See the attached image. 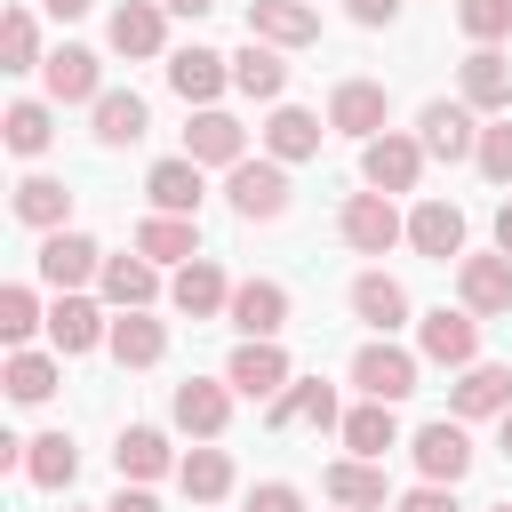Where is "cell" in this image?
Returning <instances> with one entry per match:
<instances>
[{"label": "cell", "instance_id": "603a6c76", "mask_svg": "<svg viewBox=\"0 0 512 512\" xmlns=\"http://www.w3.org/2000/svg\"><path fill=\"white\" fill-rule=\"evenodd\" d=\"M144 192H152V208L160 216H200V160H160L152 176H144Z\"/></svg>", "mask_w": 512, "mask_h": 512}, {"label": "cell", "instance_id": "bcb514c9", "mask_svg": "<svg viewBox=\"0 0 512 512\" xmlns=\"http://www.w3.org/2000/svg\"><path fill=\"white\" fill-rule=\"evenodd\" d=\"M400 512H456V496H448L440 480H424V488H408V496H400Z\"/></svg>", "mask_w": 512, "mask_h": 512}, {"label": "cell", "instance_id": "5b68a950", "mask_svg": "<svg viewBox=\"0 0 512 512\" xmlns=\"http://www.w3.org/2000/svg\"><path fill=\"white\" fill-rule=\"evenodd\" d=\"M408 456H416V472H424V480H440V488H456V480L472 472V440H464V424H456V416L424 424V432L408 440Z\"/></svg>", "mask_w": 512, "mask_h": 512}, {"label": "cell", "instance_id": "f6af8a7d", "mask_svg": "<svg viewBox=\"0 0 512 512\" xmlns=\"http://www.w3.org/2000/svg\"><path fill=\"white\" fill-rule=\"evenodd\" d=\"M248 512H304V496H296L288 480H264V488L248 496Z\"/></svg>", "mask_w": 512, "mask_h": 512}, {"label": "cell", "instance_id": "60d3db41", "mask_svg": "<svg viewBox=\"0 0 512 512\" xmlns=\"http://www.w3.org/2000/svg\"><path fill=\"white\" fill-rule=\"evenodd\" d=\"M32 64H40V32H32L24 8H8V24H0V72H32Z\"/></svg>", "mask_w": 512, "mask_h": 512}, {"label": "cell", "instance_id": "4dcf8cb0", "mask_svg": "<svg viewBox=\"0 0 512 512\" xmlns=\"http://www.w3.org/2000/svg\"><path fill=\"white\" fill-rule=\"evenodd\" d=\"M320 488H328L344 512H376V504H384V464L344 456V464H328V472H320Z\"/></svg>", "mask_w": 512, "mask_h": 512}, {"label": "cell", "instance_id": "4fadbf2b", "mask_svg": "<svg viewBox=\"0 0 512 512\" xmlns=\"http://www.w3.org/2000/svg\"><path fill=\"white\" fill-rule=\"evenodd\" d=\"M224 80H232V56H216V48H176V56H168V88H176L184 104H200V112L224 96Z\"/></svg>", "mask_w": 512, "mask_h": 512}, {"label": "cell", "instance_id": "ffe728a7", "mask_svg": "<svg viewBox=\"0 0 512 512\" xmlns=\"http://www.w3.org/2000/svg\"><path fill=\"white\" fill-rule=\"evenodd\" d=\"M160 40H168V8L160 0H120L112 8V48L120 56H160Z\"/></svg>", "mask_w": 512, "mask_h": 512}, {"label": "cell", "instance_id": "f35d334b", "mask_svg": "<svg viewBox=\"0 0 512 512\" xmlns=\"http://www.w3.org/2000/svg\"><path fill=\"white\" fill-rule=\"evenodd\" d=\"M0 128H8V152H24V160H32V152H48V136H56V120H48V104H32V96H16Z\"/></svg>", "mask_w": 512, "mask_h": 512}, {"label": "cell", "instance_id": "83f0119b", "mask_svg": "<svg viewBox=\"0 0 512 512\" xmlns=\"http://www.w3.org/2000/svg\"><path fill=\"white\" fill-rule=\"evenodd\" d=\"M104 296L120 304V312H144L152 296H160V272H152V256H104Z\"/></svg>", "mask_w": 512, "mask_h": 512}, {"label": "cell", "instance_id": "db71d44e", "mask_svg": "<svg viewBox=\"0 0 512 512\" xmlns=\"http://www.w3.org/2000/svg\"><path fill=\"white\" fill-rule=\"evenodd\" d=\"M488 512H512V504H488Z\"/></svg>", "mask_w": 512, "mask_h": 512}, {"label": "cell", "instance_id": "8d00e7d4", "mask_svg": "<svg viewBox=\"0 0 512 512\" xmlns=\"http://www.w3.org/2000/svg\"><path fill=\"white\" fill-rule=\"evenodd\" d=\"M24 472H32L40 488H72V472H80V448H72V432H40V440L24 448Z\"/></svg>", "mask_w": 512, "mask_h": 512}, {"label": "cell", "instance_id": "ee69618b", "mask_svg": "<svg viewBox=\"0 0 512 512\" xmlns=\"http://www.w3.org/2000/svg\"><path fill=\"white\" fill-rule=\"evenodd\" d=\"M480 176L488 184H512V120L504 128H480Z\"/></svg>", "mask_w": 512, "mask_h": 512}, {"label": "cell", "instance_id": "f907efd6", "mask_svg": "<svg viewBox=\"0 0 512 512\" xmlns=\"http://www.w3.org/2000/svg\"><path fill=\"white\" fill-rule=\"evenodd\" d=\"M496 256H512V200L496 208Z\"/></svg>", "mask_w": 512, "mask_h": 512}, {"label": "cell", "instance_id": "52a82bcc", "mask_svg": "<svg viewBox=\"0 0 512 512\" xmlns=\"http://www.w3.org/2000/svg\"><path fill=\"white\" fill-rule=\"evenodd\" d=\"M224 312H232V328H240L248 344H272V336L288 328V288H280V280H240Z\"/></svg>", "mask_w": 512, "mask_h": 512}, {"label": "cell", "instance_id": "7bdbcfd3", "mask_svg": "<svg viewBox=\"0 0 512 512\" xmlns=\"http://www.w3.org/2000/svg\"><path fill=\"white\" fill-rule=\"evenodd\" d=\"M32 328H40V296H32L24 280H16V288H0V336H8V344H24Z\"/></svg>", "mask_w": 512, "mask_h": 512}, {"label": "cell", "instance_id": "74e56055", "mask_svg": "<svg viewBox=\"0 0 512 512\" xmlns=\"http://www.w3.org/2000/svg\"><path fill=\"white\" fill-rule=\"evenodd\" d=\"M176 480H184L192 504H216V496L232 488V456H224V448H192V456L176 464Z\"/></svg>", "mask_w": 512, "mask_h": 512}, {"label": "cell", "instance_id": "8992f818", "mask_svg": "<svg viewBox=\"0 0 512 512\" xmlns=\"http://www.w3.org/2000/svg\"><path fill=\"white\" fill-rule=\"evenodd\" d=\"M184 160H200V168H240V160H248V128L208 104V112H192V128H184Z\"/></svg>", "mask_w": 512, "mask_h": 512}, {"label": "cell", "instance_id": "816d5d0a", "mask_svg": "<svg viewBox=\"0 0 512 512\" xmlns=\"http://www.w3.org/2000/svg\"><path fill=\"white\" fill-rule=\"evenodd\" d=\"M160 8H168V16H208L216 0H160Z\"/></svg>", "mask_w": 512, "mask_h": 512}, {"label": "cell", "instance_id": "f546056e", "mask_svg": "<svg viewBox=\"0 0 512 512\" xmlns=\"http://www.w3.org/2000/svg\"><path fill=\"white\" fill-rule=\"evenodd\" d=\"M104 344H112V360H120V368H152V360L168 352V328H160L152 312H120Z\"/></svg>", "mask_w": 512, "mask_h": 512}, {"label": "cell", "instance_id": "681fc988", "mask_svg": "<svg viewBox=\"0 0 512 512\" xmlns=\"http://www.w3.org/2000/svg\"><path fill=\"white\" fill-rule=\"evenodd\" d=\"M40 8H48V16H56V24H72V16H88V8H96V0H40Z\"/></svg>", "mask_w": 512, "mask_h": 512}, {"label": "cell", "instance_id": "ab89813d", "mask_svg": "<svg viewBox=\"0 0 512 512\" xmlns=\"http://www.w3.org/2000/svg\"><path fill=\"white\" fill-rule=\"evenodd\" d=\"M48 392H56V360H48V352H16V360H8V400L40 408Z\"/></svg>", "mask_w": 512, "mask_h": 512}, {"label": "cell", "instance_id": "f5cc1de1", "mask_svg": "<svg viewBox=\"0 0 512 512\" xmlns=\"http://www.w3.org/2000/svg\"><path fill=\"white\" fill-rule=\"evenodd\" d=\"M496 440H504V456H512V408H504V432H496Z\"/></svg>", "mask_w": 512, "mask_h": 512}, {"label": "cell", "instance_id": "cb8c5ba5", "mask_svg": "<svg viewBox=\"0 0 512 512\" xmlns=\"http://www.w3.org/2000/svg\"><path fill=\"white\" fill-rule=\"evenodd\" d=\"M136 256H152V264H192V256H200V224H192V216H144V224H136Z\"/></svg>", "mask_w": 512, "mask_h": 512}, {"label": "cell", "instance_id": "7402d4cb", "mask_svg": "<svg viewBox=\"0 0 512 512\" xmlns=\"http://www.w3.org/2000/svg\"><path fill=\"white\" fill-rule=\"evenodd\" d=\"M104 336H112V320H104L88 296H56V304H48V344H56V352H88V344H104Z\"/></svg>", "mask_w": 512, "mask_h": 512}, {"label": "cell", "instance_id": "c3c4849f", "mask_svg": "<svg viewBox=\"0 0 512 512\" xmlns=\"http://www.w3.org/2000/svg\"><path fill=\"white\" fill-rule=\"evenodd\" d=\"M104 512H160V504H152V496H144V488H120V496H112V504H104Z\"/></svg>", "mask_w": 512, "mask_h": 512}, {"label": "cell", "instance_id": "ba28073f", "mask_svg": "<svg viewBox=\"0 0 512 512\" xmlns=\"http://www.w3.org/2000/svg\"><path fill=\"white\" fill-rule=\"evenodd\" d=\"M352 384H360L368 400L400 408V400L416 392V360H408L400 344H360V360H352Z\"/></svg>", "mask_w": 512, "mask_h": 512}, {"label": "cell", "instance_id": "6da1fadb", "mask_svg": "<svg viewBox=\"0 0 512 512\" xmlns=\"http://www.w3.org/2000/svg\"><path fill=\"white\" fill-rule=\"evenodd\" d=\"M336 232H344V248L384 256L392 240H408V216L392 208V192H352V200H344V216H336Z\"/></svg>", "mask_w": 512, "mask_h": 512}, {"label": "cell", "instance_id": "d590c367", "mask_svg": "<svg viewBox=\"0 0 512 512\" xmlns=\"http://www.w3.org/2000/svg\"><path fill=\"white\" fill-rule=\"evenodd\" d=\"M112 464H120V480H160L176 456H168V440H160L152 424H128V432H120V448H112Z\"/></svg>", "mask_w": 512, "mask_h": 512}, {"label": "cell", "instance_id": "9a60e30c", "mask_svg": "<svg viewBox=\"0 0 512 512\" xmlns=\"http://www.w3.org/2000/svg\"><path fill=\"white\" fill-rule=\"evenodd\" d=\"M248 40H272V48H312L320 40V16L304 0H248Z\"/></svg>", "mask_w": 512, "mask_h": 512}, {"label": "cell", "instance_id": "f1b7e54d", "mask_svg": "<svg viewBox=\"0 0 512 512\" xmlns=\"http://www.w3.org/2000/svg\"><path fill=\"white\" fill-rule=\"evenodd\" d=\"M352 312L384 336V328H400V320H408V288H400L392 272H360V280H352Z\"/></svg>", "mask_w": 512, "mask_h": 512}, {"label": "cell", "instance_id": "8fae6325", "mask_svg": "<svg viewBox=\"0 0 512 512\" xmlns=\"http://www.w3.org/2000/svg\"><path fill=\"white\" fill-rule=\"evenodd\" d=\"M104 272V248L88 240V232H48L40 240V280L64 296V288H80V280H96Z\"/></svg>", "mask_w": 512, "mask_h": 512}, {"label": "cell", "instance_id": "e0dca14e", "mask_svg": "<svg viewBox=\"0 0 512 512\" xmlns=\"http://www.w3.org/2000/svg\"><path fill=\"white\" fill-rule=\"evenodd\" d=\"M448 408H456V424H464V416H504V408H512V368H496V360H472V368L456 376Z\"/></svg>", "mask_w": 512, "mask_h": 512}, {"label": "cell", "instance_id": "836d02e7", "mask_svg": "<svg viewBox=\"0 0 512 512\" xmlns=\"http://www.w3.org/2000/svg\"><path fill=\"white\" fill-rule=\"evenodd\" d=\"M344 448H352L360 464H384V448H400V424H392V408H384V400L352 408V416H344Z\"/></svg>", "mask_w": 512, "mask_h": 512}, {"label": "cell", "instance_id": "ac0fdd59", "mask_svg": "<svg viewBox=\"0 0 512 512\" xmlns=\"http://www.w3.org/2000/svg\"><path fill=\"white\" fill-rule=\"evenodd\" d=\"M40 72H48V96H56V104H96V96H104V64H96V48H56Z\"/></svg>", "mask_w": 512, "mask_h": 512}, {"label": "cell", "instance_id": "30bf717a", "mask_svg": "<svg viewBox=\"0 0 512 512\" xmlns=\"http://www.w3.org/2000/svg\"><path fill=\"white\" fill-rule=\"evenodd\" d=\"M408 248L416 256H432V264H464V208L456 200H416V216H408Z\"/></svg>", "mask_w": 512, "mask_h": 512}, {"label": "cell", "instance_id": "7a4b0ae2", "mask_svg": "<svg viewBox=\"0 0 512 512\" xmlns=\"http://www.w3.org/2000/svg\"><path fill=\"white\" fill-rule=\"evenodd\" d=\"M416 144H424L432 160H480V120H472V104L432 96V104L416 112Z\"/></svg>", "mask_w": 512, "mask_h": 512}, {"label": "cell", "instance_id": "d4e9b609", "mask_svg": "<svg viewBox=\"0 0 512 512\" xmlns=\"http://www.w3.org/2000/svg\"><path fill=\"white\" fill-rule=\"evenodd\" d=\"M168 296H176V312H184V320H208V312H224V304H232V280H224L208 256H192V264L176 272V288H168Z\"/></svg>", "mask_w": 512, "mask_h": 512}, {"label": "cell", "instance_id": "4316f807", "mask_svg": "<svg viewBox=\"0 0 512 512\" xmlns=\"http://www.w3.org/2000/svg\"><path fill=\"white\" fill-rule=\"evenodd\" d=\"M232 88H240V96H256V104H272V96L288 88V64H280V48H272V40H248V48L232 56Z\"/></svg>", "mask_w": 512, "mask_h": 512}, {"label": "cell", "instance_id": "7c38bea8", "mask_svg": "<svg viewBox=\"0 0 512 512\" xmlns=\"http://www.w3.org/2000/svg\"><path fill=\"white\" fill-rule=\"evenodd\" d=\"M456 296H464L472 320L512 312V256H464V264H456Z\"/></svg>", "mask_w": 512, "mask_h": 512}, {"label": "cell", "instance_id": "9c48e42d", "mask_svg": "<svg viewBox=\"0 0 512 512\" xmlns=\"http://www.w3.org/2000/svg\"><path fill=\"white\" fill-rule=\"evenodd\" d=\"M384 112H392V96H384L376 80H336V96H328V128H344V136H360V144L384 136Z\"/></svg>", "mask_w": 512, "mask_h": 512}, {"label": "cell", "instance_id": "277c9868", "mask_svg": "<svg viewBox=\"0 0 512 512\" xmlns=\"http://www.w3.org/2000/svg\"><path fill=\"white\" fill-rule=\"evenodd\" d=\"M224 192H232V208H240L248 224H272V216H288V168H280V160H240Z\"/></svg>", "mask_w": 512, "mask_h": 512}, {"label": "cell", "instance_id": "5bb4252c", "mask_svg": "<svg viewBox=\"0 0 512 512\" xmlns=\"http://www.w3.org/2000/svg\"><path fill=\"white\" fill-rule=\"evenodd\" d=\"M416 344H424V360H440V368H472V352H480V320L440 304V312H424Z\"/></svg>", "mask_w": 512, "mask_h": 512}, {"label": "cell", "instance_id": "d6986e66", "mask_svg": "<svg viewBox=\"0 0 512 512\" xmlns=\"http://www.w3.org/2000/svg\"><path fill=\"white\" fill-rule=\"evenodd\" d=\"M456 80H464V104H472V112H504V104H512V56H504V48H472Z\"/></svg>", "mask_w": 512, "mask_h": 512}, {"label": "cell", "instance_id": "7dc6e473", "mask_svg": "<svg viewBox=\"0 0 512 512\" xmlns=\"http://www.w3.org/2000/svg\"><path fill=\"white\" fill-rule=\"evenodd\" d=\"M352 8V24H392L400 16V0H344Z\"/></svg>", "mask_w": 512, "mask_h": 512}, {"label": "cell", "instance_id": "484cf974", "mask_svg": "<svg viewBox=\"0 0 512 512\" xmlns=\"http://www.w3.org/2000/svg\"><path fill=\"white\" fill-rule=\"evenodd\" d=\"M224 416H232V384H176V424L192 432V440H216L224 432Z\"/></svg>", "mask_w": 512, "mask_h": 512}, {"label": "cell", "instance_id": "2e32d148", "mask_svg": "<svg viewBox=\"0 0 512 512\" xmlns=\"http://www.w3.org/2000/svg\"><path fill=\"white\" fill-rule=\"evenodd\" d=\"M224 384L248 392V400H280V392H288V352H280V344H240L232 368H224Z\"/></svg>", "mask_w": 512, "mask_h": 512}, {"label": "cell", "instance_id": "3957f363", "mask_svg": "<svg viewBox=\"0 0 512 512\" xmlns=\"http://www.w3.org/2000/svg\"><path fill=\"white\" fill-rule=\"evenodd\" d=\"M360 176H368V192H416V176H424V144L384 128L376 144H360Z\"/></svg>", "mask_w": 512, "mask_h": 512}, {"label": "cell", "instance_id": "d6a6232c", "mask_svg": "<svg viewBox=\"0 0 512 512\" xmlns=\"http://www.w3.org/2000/svg\"><path fill=\"white\" fill-rule=\"evenodd\" d=\"M64 216H72V192H64L56 176H24V184H16V224H32V232H64Z\"/></svg>", "mask_w": 512, "mask_h": 512}, {"label": "cell", "instance_id": "44dd1931", "mask_svg": "<svg viewBox=\"0 0 512 512\" xmlns=\"http://www.w3.org/2000/svg\"><path fill=\"white\" fill-rule=\"evenodd\" d=\"M264 152L288 168V160H320V112H304V104H280L272 120H264Z\"/></svg>", "mask_w": 512, "mask_h": 512}, {"label": "cell", "instance_id": "b9f144b4", "mask_svg": "<svg viewBox=\"0 0 512 512\" xmlns=\"http://www.w3.org/2000/svg\"><path fill=\"white\" fill-rule=\"evenodd\" d=\"M456 24H464L480 48H496V40L512 32V0H456Z\"/></svg>", "mask_w": 512, "mask_h": 512}, {"label": "cell", "instance_id": "e575fe53", "mask_svg": "<svg viewBox=\"0 0 512 512\" xmlns=\"http://www.w3.org/2000/svg\"><path fill=\"white\" fill-rule=\"evenodd\" d=\"M264 416H272V424H320V432H328V424H344V416H336V392H328L320 376H312V384H288Z\"/></svg>", "mask_w": 512, "mask_h": 512}, {"label": "cell", "instance_id": "1f68e13d", "mask_svg": "<svg viewBox=\"0 0 512 512\" xmlns=\"http://www.w3.org/2000/svg\"><path fill=\"white\" fill-rule=\"evenodd\" d=\"M144 128H152V112H144L136 88H104L96 96V144H136Z\"/></svg>", "mask_w": 512, "mask_h": 512}]
</instances>
